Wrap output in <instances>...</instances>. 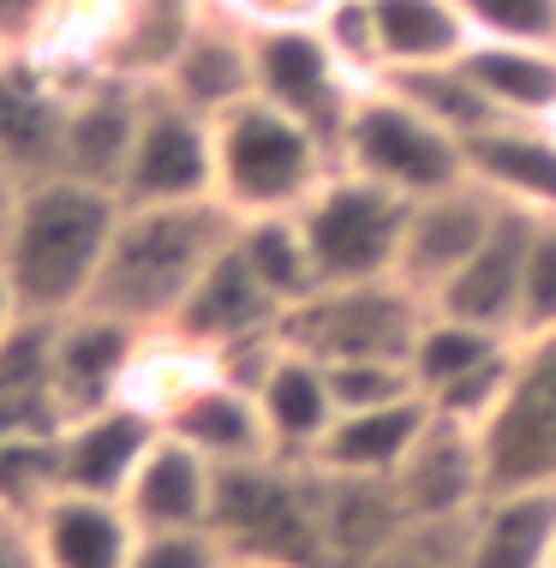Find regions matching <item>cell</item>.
Returning a JSON list of instances; mask_svg holds the SVG:
<instances>
[{"mask_svg": "<svg viewBox=\"0 0 556 568\" xmlns=\"http://www.w3.org/2000/svg\"><path fill=\"white\" fill-rule=\"evenodd\" d=\"M234 234H240V216L222 197L120 204L102 275L90 287V312H108L132 329H168L180 317L185 294L198 287V275L228 252Z\"/></svg>", "mask_w": 556, "mask_h": 568, "instance_id": "6da1fadb", "label": "cell"}, {"mask_svg": "<svg viewBox=\"0 0 556 568\" xmlns=\"http://www.w3.org/2000/svg\"><path fill=\"white\" fill-rule=\"evenodd\" d=\"M120 222V197L79 186L67 174L30 180L12 210L0 270L30 317H72L90 305V287L102 275L108 240Z\"/></svg>", "mask_w": 556, "mask_h": 568, "instance_id": "7a4b0ae2", "label": "cell"}, {"mask_svg": "<svg viewBox=\"0 0 556 568\" xmlns=\"http://www.w3.org/2000/svg\"><path fill=\"white\" fill-rule=\"evenodd\" d=\"M335 168L342 162L330 138L264 97H245L215 114V197L240 222L300 210Z\"/></svg>", "mask_w": 556, "mask_h": 568, "instance_id": "3957f363", "label": "cell"}, {"mask_svg": "<svg viewBox=\"0 0 556 568\" xmlns=\"http://www.w3.org/2000/svg\"><path fill=\"white\" fill-rule=\"evenodd\" d=\"M210 532L234 562L270 568H323L317 520V467L287 455H257L240 467H215Z\"/></svg>", "mask_w": 556, "mask_h": 568, "instance_id": "277c9868", "label": "cell"}, {"mask_svg": "<svg viewBox=\"0 0 556 568\" xmlns=\"http://www.w3.org/2000/svg\"><path fill=\"white\" fill-rule=\"evenodd\" d=\"M335 162L401 197H425L467 180V144L390 84H365L353 97L342 138H335Z\"/></svg>", "mask_w": 556, "mask_h": 568, "instance_id": "5b68a950", "label": "cell"}, {"mask_svg": "<svg viewBox=\"0 0 556 568\" xmlns=\"http://www.w3.org/2000/svg\"><path fill=\"white\" fill-rule=\"evenodd\" d=\"M407 210H413V197L335 168L300 204V227H305V245H312L317 282L347 287V282H383V275H395Z\"/></svg>", "mask_w": 556, "mask_h": 568, "instance_id": "8992f818", "label": "cell"}, {"mask_svg": "<svg viewBox=\"0 0 556 568\" xmlns=\"http://www.w3.org/2000/svg\"><path fill=\"white\" fill-rule=\"evenodd\" d=\"M431 317V300L413 294L401 275L383 282H347V287H317L305 305L287 312V347L312 353L323 365L342 359H407L413 335Z\"/></svg>", "mask_w": 556, "mask_h": 568, "instance_id": "52a82bcc", "label": "cell"}, {"mask_svg": "<svg viewBox=\"0 0 556 568\" xmlns=\"http://www.w3.org/2000/svg\"><path fill=\"white\" fill-rule=\"evenodd\" d=\"M491 490L556 485V329L538 342H515L508 395L485 425Z\"/></svg>", "mask_w": 556, "mask_h": 568, "instance_id": "ba28073f", "label": "cell"}, {"mask_svg": "<svg viewBox=\"0 0 556 568\" xmlns=\"http://www.w3.org/2000/svg\"><path fill=\"white\" fill-rule=\"evenodd\" d=\"M198 197H215V120L150 84L120 204H198Z\"/></svg>", "mask_w": 556, "mask_h": 568, "instance_id": "9c48e42d", "label": "cell"}, {"mask_svg": "<svg viewBox=\"0 0 556 568\" xmlns=\"http://www.w3.org/2000/svg\"><path fill=\"white\" fill-rule=\"evenodd\" d=\"M72 90L79 84L37 49H0V168L19 186L60 174Z\"/></svg>", "mask_w": 556, "mask_h": 568, "instance_id": "30bf717a", "label": "cell"}, {"mask_svg": "<svg viewBox=\"0 0 556 568\" xmlns=\"http://www.w3.org/2000/svg\"><path fill=\"white\" fill-rule=\"evenodd\" d=\"M360 90L365 84L347 72V60L330 49V37L317 24L257 30V97L305 120V126H317L330 144L342 138V120Z\"/></svg>", "mask_w": 556, "mask_h": 568, "instance_id": "8fae6325", "label": "cell"}, {"mask_svg": "<svg viewBox=\"0 0 556 568\" xmlns=\"http://www.w3.org/2000/svg\"><path fill=\"white\" fill-rule=\"evenodd\" d=\"M395 497L407 520H449V515H473L491 497V460H485V432L467 419L431 407V425L419 443L407 449V460L395 467Z\"/></svg>", "mask_w": 556, "mask_h": 568, "instance_id": "7c38bea8", "label": "cell"}, {"mask_svg": "<svg viewBox=\"0 0 556 568\" xmlns=\"http://www.w3.org/2000/svg\"><path fill=\"white\" fill-rule=\"evenodd\" d=\"M156 84L168 90V97L192 102V109L210 114V120L228 114L234 102L257 97V30L245 24L234 7L204 0Z\"/></svg>", "mask_w": 556, "mask_h": 568, "instance_id": "4fadbf2b", "label": "cell"}, {"mask_svg": "<svg viewBox=\"0 0 556 568\" xmlns=\"http://www.w3.org/2000/svg\"><path fill=\"white\" fill-rule=\"evenodd\" d=\"M144 90L150 84L114 79V72H97V79L72 90L67 138H60V174L120 197L127 168H132V144H138V120H144Z\"/></svg>", "mask_w": 556, "mask_h": 568, "instance_id": "5bb4252c", "label": "cell"}, {"mask_svg": "<svg viewBox=\"0 0 556 568\" xmlns=\"http://www.w3.org/2000/svg\"><path fill=\"white\" fill-rule=\"evenodd\" d=\"M497 197H491L478 180H461V186L425 192L413 197L407 210V234H401V264L395 275L413 287V294L437 300L443 282L467 264V257L485 245V234L497 227Z\"/></svg>", "mask_w": 556, "mask_h": 568, "instance_id": "9a60e30c", "label": "cell"}, {"mask_svg": "<svg viewBox=\"0 0 556 568\" xmlns=\"http://www.w3.org/2000/svg\"><path fill=\"white\" fill-rule=\"evenodd\" d=\"M156 437L162 419H150L132 402L90 407L54 432V479L60 490H84V497H127L132 473L144 467Z\"/></svg>", "mask_w": 556, "mask_h": 568, "instance_id": "2e32d148", "label": "cell"}, {"mask_svg": "<svg viewBox=\"0 0 556 568\" xmlns=\"http://www.w3.org/2000/svg\"><path fill=\"white\" fill-rule=\"evenodd\" d=\"M282 324H287V305L264 287V275L252 270V257L240 252V234H234L228 252L198 275V287L185 294L180 317L168 329L204 353H222L234 342H252V335H275Z\"/></svg>", "mask_w": 556, "mask_h": 568, "instance_id": "e0dca14e", "label": "cell"}, {"mask_svg": "<svg viewBox=\"0 0 556 568\" xmlns=\"http://www.w3.org/2000/svg\"><path fill=\"white\" fill-rule=\"evenodd\" d=\"M150 329H132L108 312H72L54 329V402H60V425L79 419L90 407H108L127 395L132 359L144 347Z\"/></svg>", "mask_w": 556, "mask_h": 568, "instance_id": "ac0fdd59", "label": "cell"}, {"mask_svg": "<svg viewBox=\"0 0 556 568\" xmlns=\"http://www.w3.org/2000/svg\"><path fill=\"white\" fill-rule=\"evenodd\" d=\"M533 227H538L533 210L503 204V210H497V227L485 234V245H478L467 264H461L449 282H443V294L431 300V305H437V312H449V317H467V324H485V329L515 335V317H520V275H527Z\"/></svg>", "mask_w": 556, "mask_h": 568, "instance_id": "d6986e66", "label": "cell"}, {"mask_svg": "<svg viewBox=\"0 0 556 568\" xmlns=\"http://www.w3.org/2000/svg\"><path fill=\"white\" fill-rule=\"evenodd\" d=\"M467 180L497 204L556 216V120H497L467 138Z\"/></svg>", "mask_w": 556, "mask_h": 568, "instance_id": "ffe728a7", "label": "cell"}, {"mask_svg": "<svg viewBox=\"0 0 556 568\" xmlns=\"http://www.w3.org/2000/svg\"><path fill=\"white\" fill-rule=\"evenodd\" d=\"M37 550L49 568H127L138 550V520L120 497H84V490H49L30 509Z\"/></svg>", "mask_w": 556, "mask_h": 568, "instance_id": "44dd1931", "label": "cell"}, {"mask_svg": "<svg viewBox=\"0 0 556 568\" xmlns=\"http://www.w3.org/2000/svg\"><path fill=\"white\" fill-rule=\"evenodd\" d=\"M127 515L138 520V532H180V527H210V503H215V460L198 455L185 437L162 432L150 443L144 467L127 485Z\"/></svg>", "mask_w": 556, "mask_h": 568, "instance_id": "7402d4cb", "label": "cell"}, {"mask_svg": "<svg viewBox=\"0 0 556 568\" xmlns=\"http://www.w3.org/2000/svg\"><path fill=\"white\" fill-rule=\"evenodd\" d=\"M425 425H431L425 395H407V402H390V407L335 413V425H330V437L317 443L312 467L342 473V479H395V467L407 460V449L419 443Z\"/></svg>", "mask_w": 556, "mask_h": 568, "instance_id": "603a6c76", "label": "cell"}, {"mask_svg": "<svg viewBox=\"0 0 556 568\" xmlns=\"http://www.w3.org/2000/svg\"><path fill=\"white\" fill-rule=\"evenodd\" d=\"M556 485H508L473 509L467 568H550Z\"/></svg>", "mask_w": 556, "mask_h": 568, "instance_id": "cb8c5ba5", "label": "cell"}, {"mask_svg": "<svg viewBox=\"0 0 556 568\" xmlns=\"http://www.w3.org/2000/svg\"><path fill=\"white\" fill-rule=\"evenodd\" d=\"M257 407H264L275 455H287V460H312L317 443L330 437L335 413H342L330 365L312 359V353H300V347H282V359H275L270 377L257 383Z\"/></svg>", "mask_w": 556, "mask_h": 568, "instance_id": "d4e9b609", "label": "cell"}, {"mask_svg": "<svg viewBox=\"0 0 556 568\" xmlns=\"http://www.w3.org/2000/svg\"><path fill=\"white\" fill-rule=\"evenodd\" d=\"M317 520H323V568H365L407 527L390 479H342L317 473Z\"/></svg>", "mask_w": 556, "mask_h": 568, "instance_id": "484cf974", "label": "cell"}, {"mask_svg": "<svg viewBox=\"0 0 556 568\" xmlns=\"http://www.w3.org/2000/svg\"><path fill=\"white\" fill-rule=\"evenodd\" d=\"M162 432L185 437L198 455H210L215 467H240V460L275 455L257 395L240 389V383H228L222 372H210L204 383H198V389L162 419Z\"/></svg>", "mask_w": 556, "mask_h": 568, "instance_id": "4316f807", "label": "cell"}, {"mask_svg": "<svg viewBox=\"0 0 556 568\" xmlns=\"http://www.w3.org/2000/svg\"><path fill=\"white\" fill-rule=\"evenodd\" d=\"M467 79L491 97L503 120H556V49L550 42H485L461 54Z\"/></svg>", "mask_w": 556, "mask_h": 568, "instance_id": "83f0119b", "label": "cell"}, {"mask_svg": "<svg viewBox=\"0 0 556 568\" xmlns=\"http://www.w3.org/2000/svg\"><path fill=\"white\" fill-rule=\"evenodd\" d=\"M371 12H377L383 79L413 67H443L473 49V24L461 0H371Z\"/></svg>", "mask_w": 556, "mask_h": 568, "instance_id": "f1b7e54d", "label": "cell"}, {"mask_svg": "<svg viewBox=\"0 0 556 568\" xmlns=\"http://www.w3.org/2000/svg\"><path fill=\"white\" fill-rule=\"evenodd\" d=\"M508 353H515V335L467 324V317H449V312H437V305H431V317L419 324V335H413L407 372H413V383H419L425 402H437L443 389L478 377L485 365L508 359Z\"/></svg>", "mask_w": 556, "mask_h": 568, "instance_id": "f546056e", "label": "cell"}, {"mask_svg": "<svg viewBox=\"0 0 556 568\" xmlns=\"http://www.w3.org/2000/svg\"><path fill=\"white\" fill-rule=\"evenodd\" d=\"M240 252L252 257V270L264 275V287L287 305H305L317 294V270H312V245H305L300 210H282V216H245L240 222Z\"/></svg>", "mask_w": 556, "mask_h": 568, "instance_id": "4dcf8cb0", "label": "cell"}, {"mask_svg": "<svg viewBox=\"0 0 556 568\" xmlns=\"http://www.w3.org/2000/svg\"><path fill=\"white\" fill-rule=\"evenodd\" d=\"M390 90H401V97L413 102V109H425L437 126H449L461 144H467L473 132L497 126V109H491V97L467 79V67L461 60H443V67H413V72H395V79H383Z\"/></svg>", "mask_w": 556, "mask_h": 568, "instance_id": "1f68e13d", "label": "cell"}, {"mask_svg": "<svg viewBox=\"0 0 556 568\" xmlns=\"http://www.w3.org/2000/svg\"><path fill=\"white\" fill-rule=\"evenodd\" d=\"M467 532H473V515L407 520L365 568H467Z\"/></svg>", "mask_w": 556, "mask_h": 568, "instance_id": "d6a6232c", "label": "cell"}, {"mask_svg": "<svg viewBox=\"0 0 556 568\" xmlns=\"http://www.w3.org/2000/svg\"><path fill=\"white\" fill-rule=\"evenodd\" d=\"M556 329V216H538L527 245V275H520V317L515 342H538Z\"/></svg>", "mask_w": 556, "mask_h": 568, "instance_id": "836d02e7", "label": "cell"}, {"mask_svg": "<svg viewBox=\"0 0 556 568\" xmlns=\"http://www.w3.org/2000/svg\"><path fill=\"white\" fill-rule=\"evenodd\" d=\"M461 12L485 42H550L556 49V0H461Z\"/></svg>", "mask_w": 556, "mask_h": 568, "instance_id": "e575fe53", "label": "cell"}, {"mask_svg": "<svg viewBox=\"0 0 556 568\" xmlns=\"http://www.w3.org/2000/svg\"><path fill=\"white\" fill-rule=\"evenodd\" d=\"M317 30L330 37V49L347 60V72L360 84H383V49H377V12H371V0H335Z\"/></svg>", "mask_w": 556, "mask_h": 568, "instance_id": "d590c367", "label": "cell"}, {"mask_svg": "<svg viewBox=\"0 0 556 568\" xmlns=\"http://www.w3.org/2000/svg\"><path fill=\"white\" fill-rule=\"evenodd\" d=\"M330 383H335L342 413H353V407H390V402L419 395L407 359H342V365H330Z\"/></svg>", "mask_w": 556, "mask_h": 568, "instance_id": "8d00e7d4", "label": "cell"}, {"mask_svg": "<svg viewBox=\"0 0 556 568\" xmlns=\"http://www.w3.org/2000/svg\"><path fill=\"white\" fill-rule=\"evenodd\" d=\"M228 562L234 557L210 527H180V532H138V550L127 568H228Z\"/></svg>", "mask_w": 556, "mask_h": 568, "instance_id": "74e56055", "label": "cell"}, {"mask_svg": "<svg viewBox=\"0 0 556 568\" xmlns=\"http://www.w3.org/2000/svg\"><path fill=\"white\" fill-rule=\"evenodd\" d=\"M222 7H234L252 30H293V24H323V12L335 0H222Z\"/></svg>", "mask_w": 556, "mask_h": 568, "instance_id": "f35d334b", "label": "cell"}, {"mask_svg": "<svg viewBox=\"0 0 556 568\" xmlns=\"http://www.w3.org/2000/svg\"><path fill=\"white\" fill-rule=\"evenodd\" d=\"M0 568H49L37 550L30 509H12V503H0Z\"/></svg>", "mask_w": 556, "mask_h": 568, "instance_id": "ab89813d", "label": "cell"}, {"mask_svg": "<svg viewBox=\"0 0 556 568\" xmlns=\"http://www.w3.org/2000/svg\"><path fill=\"white\" fill-rule=\"evenodd\" d=\"M54 0H0V49H30L49 24Z\"/></svg>", "mask_w": 556, "mask_h": 568, "instance_id": "60d3db41", "label": "cell"}, {"mask_svg": "<svg viewBox=\"0 0 556 568\" xmlns=\"http://www.w3.org/2000/svg\"><path fill=\"white\" fill-rule=\"evenodd\" d=\"M19 180L7 174V168H0V245H7V227H12V210H19Z\"/></svg>", "mask_w": 556, "mask_h": 568, "instance_id": "b9f144b4", "label": "cell"}, {"mask_svg": "<svg viewBox=\"0 0 556 568\" xmlns=\"http://www.w3.org/2000/svg\"><path fill=\"white\" fill-rule=\"evenodd\" d=\"M24 317V305H19V294H12V282H7V270H0V335H7L12 324Z\"/></svg>", "mask_w": 556, "mask_h": 568, "instance_id": "7bdbcfd3", "label": "cell"}, {"mask_svg": "<svg viewBox=\"0 0 556 568\" xmlns=\"http://www.w3.org/2000/svg\"><path fill=\"white\" fill-rule=\"evenodd\" d=\"M228 568H270V562H228Z\"/></svg>", "mask_w": 556, "mask_h": 568, "instance_id": "ee69618b", "label": "cell"}, {"mask_svg": "<svg viewBox=\"0 0 556 568\" xmlns=\"http://www.w3.org/2000/svg\"><path fill=\"white\" fill-rule=\"evenodd\" d=\"M550 568H556V550H550Z\"/></svg>", "mask_w": 556, "mask_h": 568, "instance_id": "f6af8a7d", "label": "cell"}]
</instances>
